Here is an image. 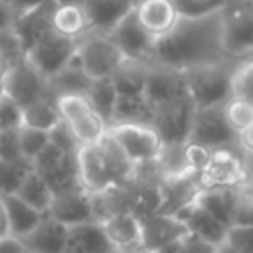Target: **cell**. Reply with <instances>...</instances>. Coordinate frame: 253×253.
<instances>
[{
    "instance_id": "54",
    "label": "cell",
    "mask_w": 253,
    "mask_h": 253,
    "mask_svg": "<svg viewBox=\"0 0 253 253\" xmlns=\"http://www.w3.org/2000/svg\"><path fill=\"white\" fill-rule=\"evenodd\" d=\"M130 253H154V251H148V249H136V251H130Z\"/></svg>"
},
{
    "instance_id": "29",
    "label": "cell",
    "mask_w": 253,
    "mask_h": 253,
    "mask_svg": "<svg viewBox=\"0 0 253 253\" xmlns=\"http://www.w3.org/2000/svg\"><path fill=\"white\" fill-rule=\"evenodd\" d=\"M4 202H6V210H8V219H10L12 235L18 237V239L24 237V235H28L42 221V217H43L42 211H38L30 204H26L16 194L4 196Z\"/></svg>"
},
{
    "instance_id": "28",
    "label": "cell",
    "mask_w": 253,
    "mask_h": 253,
    "mask_svg": "<svg viewBox=\"0 0 253 253\" xmlns=\"http://www.w3.org/2000/svg\"><path fill=\"white\" fill-rule=\"evenodd\" d=\"M154 121V105L148 101L144 93L119 95L113 125L117 123H132V125H152Z\"/></svg>"
},
{
    "instance_id": "53",
    "label": "cell",
    "mask_w": 253,
    "mask_h": 253,
    "mask_svg": "<svg viewBox=\"0 0 253 253\" xmlns=\"http://www.w3.org/2000/svg\"><path fill=\"white\" fill-rule=\"evenodd\" d=\"M75 2H83V0H57V4H75Z\"/></svg>"
},
{
    "instance_id": "30",
    "label": "cell",
    "mask_w": 253,
    "mask_h": 253,
    "mask_svg": "<svg viewBox=\"0 0 253 253\" xmlns=\"http://www.w3.org/2000/svg\"><path fill=\"white\" fill-rule=\"evenodd\" d=\"M16 196L22 198V200H24L26 204H30L32 208H36L38 211H42L43 215L49 211L51 202H53V198H55L51 186H49V184L43 180V176L38 174L34 168H32V172L24 178V182L20 184Z\"/></svg>"
},
{
    "instance_id": "13",
    "label": "cell",
    "mask_w": 253,
    "mask_h": 253,
    "mask_svg": "<svg viewBox=\"0 0 253 253\" xmlns=\"http://www.w3.org/2000/svg\"><path fill=\"white\" fill-rule=\"evenodd\" d=\"M77 164H79L81 188L85 192H89L91 196L103 194L117 186V176H115L113 164H111L105 148L101 146V142L81 146L77 152Z\"/></svg>"
},
{
    "instance_id": "36",
    "label": "cell",
    "mask_w": 253,
    "mask_h": 253,
    "mask_svg": "<svg viewBox=\"0 0 253 253\" xmlns=\"http://www.w3.org/2000/svg\"><path fill=\"white\" fill-rule=\"evenodd\" d=\"M231 97L253 105V57L237 61L231 77Z\"/></svg>"
},
{
    "instance_id": "43",
    "label": "cell",
    "mask_w": 253,
    "mask_h": 253,
    "mask_svg": "<svg viewBox=\"0 0 253 253\" xmlns=\"http://www.w3.org/2000/svg\"><path fill=\"white\" fill-rule=\"evenodd\" d=\"M233 225H253V192L251 190L239 192V202H237Z\"/></svg>"
},
{
    "instance_id": "16",
    "label": "cell",
    "mask_w": 253,
    "mask_h": 253,
    "mask_svg": "<svg viewBox=\"0 0 253 253\" xmlns=\"http://www.w3.org/2000/svg\"><path fill=\"white\" fill-rule=\"evenodd\" d=\"M140 225H142V247L148 251H158L160 247L184 239L188 235V227L178 215H170L162 211L140 217Z\"/></svg>"
},
{
    "instance_id": "31",
    "label": "cell",
    "mask_w": 253,
    "mask_h": 253,
    "mask_svg": "<svg viewBox=\"0 0 253 253\" xmlns=\"http://www.w3.org/2000/svg\"><path fill=\"white\" fill-rule=\"evenodd\" d=\"M146 75H148V63L126 59L113 73L111 79H113L119 95H132V93H144Z\"/></svg>"
},
{
    "instance_id": "11",
    "label": "cell",
    "mask_w": 253,
    "mask_h": 253,
    "mask_svg": "<svg viewBox=\"0 0 253 253\" xmlns=\"http://www.w3.org/2000/svg\"><path fill=\"white\" fill-rule=\"evenodd\" d=\"M2 85L4 93L24 109L43 99H55L49 89V79H45L26 57L10 67Z\"/></svg>"
},
{
    "instance_id": "47",
    "label": "cell",
    "mask_w": 253,
    "mask_h": 253,
    "mask_svg": "<svg viewBox=\"0 0 253 253\" xmlns=\"http://www.w3.org/2000/svg\"><path fill=\"white\" fill-rule=\"evenodd\" d=\"M0 253H26V249L18 237L10 235V237L0 239Z\"/></svg>"
},
{
    "instance_id": "41",
    "label": "cell",
    "mask_w": 253,
    "mask_h": 253,
    "mask_svg": "<svg viewBox=\"0 0 253 253\" xmlns=\"http://www.w3.org/2000/svg\"><path fill=\"white\" fill-rule=\"evenodd\" d=\"M49 138H51V142L55 146H59V148H63L67 152H79V148H81V142L77 140V136L71 132V128L63 121L49 132Z\"/></svg>"
},
{
    "instance_id": "3",
    "label": "cell",
    "mask_w": 253,
    "mask_h": 253,
    "mask_svg": "<svg viewBox=\"0 0 253 253\" xmlns=\"http://www.w3.org/2000/svg\"><path fill=\"white\" fill-rule=\"evenodd\" d=\"M219 18L227 57L233 61L249 57L253 53V0H227Z\"/></svg>"
},
{
    "instance_id": "34",
    "label": "cell",
    "mask_w": 253,
    "mask_h": 253,
    "mask_svg": "<svg viewBox=\"0 0 253 253\" xmlns=\"http://www.w3.org/2000/svg\"><path fill=\"white\" fill-rule=\"evenodd\" d=\"M34 164L30 160H2L0 158V196L16 194L24 178L32 172Z\"/></svg>"
},
{
    "instance_id": "38",
    "label": "cell",
    "mask_w": 253,
    "mask_h": 253,
    "mask_svg": "<svg viewBox=\"0 0 253 253\" xmlns=\"http://www.w3.org/2000/svg\"><path fill=\"white\" fill-rule=\"evenodd\" d=\"M225 117H227L229 125L233 126V130L239 134L241 130H245L247 126L253 125V105L231 97L225 103Z\"/></svg>"
},
{
    "instance_id": "55",
    "label": "cell",
    "mask_w": 253,
    "mask_h": 253,
    "mask_svg": "<svg viewBox=\"0 0 253 253\" xmlns=\"http://www.w3.org/2000/svg\"><path fill=\"white\" fill-rule=\"evenodd\" d=\"M4 95V85H2V81H0V97Z\"/></svg>"
},
{
    "instance_id": "14",
    "label": "cell",
    "mask_w": 253,
    "mask_h": 253,
    "mask_svg": "<svg viewBox=\"0 0 253 253\" xmlns=\"http://www.w3.org/2000/svg\"><path fill=\"white\" fill-rule=\"evenodd\" d=\"M113 38V42L121 47V51L125 53L126 59H134V61H142L148 63L152 47L156 38L140 24L136 10L128 12L109 34Z\"/></svg>"
},
{
    "instance_id": "23",
    "label": "cell",
    "mask_w": 253,
    "mask_h": 253,
    "mask_svg": "<svg viewBox=\"0 0 253 253\" xmlns=\"http://www.w3.org/2000/svg\"><path fill=\"white\" fill-rule=\"evenodd\" d=\"M136 16L140 24L158 40L168 34L180 20V14L172 0H142L136 4Z\"/></svg>"
},
{
    "instance_id": "44",
    "label": "cell",
    "mask_w": 253,
    "mask_h": 253,
    "mask_svg": "<svg viewBox=\"0 0 253 253\" xmlns=\"http://www.w3.org/2000/svg\"><path fill=\"white\" fill-rule=\"evenodd\" d=\"M184 245H186V253H217L219 245H213L198 235H192L188 233L184 237Z\"/></svg>"
},
{
    "instance_id": "2",
    "label": "cell",
    "mask_w": 253,
    "mask_h": 253,
    "mask_svg": "<svg viewBox=\"0 0 253 253\" xmlns=\"http://www.w3.org/2000/svg\"><path fill=\"white\" fill-rule=\"evenodd\" d=\"M237 61L202 65L184 71L186 89L198 109L225 105L231 99V77Z\"/></svg>"
},
{
    "instance_id": "22",
    "label": "cell",
    "mask_w": 253,
    "mask_h": 253,
    "mask_svg": "<svg viewBox=\"0 0 253 253\" xmlns=\"http://www.w3.org/2000/svg\"><path fill=\"white\" fill-rule=\"evenodd\" d=\"M55 6H57V0H47L40 8L30 10V12L16 18L14 32L20 38V42L24 45V51H28L36 42H40L45 34H49L53 30L51 18H53Z\"/></svg>"
},
{
    "instance_id": "51",
    "label": "cell",
    "mask_w": 253,
    "mask_h": 253,
    "mask_svg": "<svg viewBox=\"0 0 253 253\" xmlns=\"http://www.w3.org/2000/svg\"><path fill=\"white\" fill-rule=\"evenodd\" d=\"M10 67H12V63L0 53V81H4V77H6V73L10 71Z\"/></svg>"
},
{
    "instance_id": "1",
    "label": "cell",
    "mask_w": 253,
    "mask_h": 253,
    "mask_svg": "<svg viewBox=\"0 0 253 253\" xmlns=\"http://www.w3.org/2000/svg\"><path fill=\"white\" fill-rule=\"evenodd\" d=\"M229 61L219 12L202 18H180L178 24L154 42L148 65H160L174 71H188L202 65Z\"/></svg>"
},
{
    "instance_id": "19",
    "label": "cell",
    "mask_w": 253,
    "mask_h": 253,
    "mask_svg": "<svg viewBox=\"0 0 253 253\" xmlns=\"http://www.w3.org/2000/svg\"><path fill=\"white\" fill-rule=\"evenodd\" d=\"M67 225L51 215H43L42 221L24 237H20L28 253H65Z\"/></svg>"
},
{
    "instance_id": "52",
    "label": "cell",
    "mask_w": 253,
    "mask_h": 253,
    "mask_svg": "<svg viewBox=\"0 0 253 253\" xmlns=\"http://www.w3.org/2000/svg\"><path fill=\"white\" fill-rule=\"evenodd\" d=\"M217 253H243V251H239V249L231 247L229 243H221V245H219V249H217Z\"/></svg>"
},
{
    "instance_id": "58",
    "label": "cell",
    "mask_w": 253,
    "mask_h": 253,
    "mask_svg": "<svg viewBox=\"0 0 253 253\" xmlns=\"http://www.w3.org/2000/svg\"><path fill=\"white\" fill-rule=\"evenodd\" d=\"M26 253H28V251H26Z\"/></svg>"
},
{
    "instance_id": "32",
    "label": "cell",
    "mask_w": 253,
    "mask_h": 253,
    "mask_svg": "<svg viewBox=\"0 0 253 253\" xmlns=\"http://www.w3.org/2000/svg\"><path fill=\"white\" fill-rule=\"evenodd\" d=\"M89 103L93 105V109L105 119V123L111 126L113 125V117H115V107H117V99H119V91L113 83L111 77L107 79H95L89 93H87Z\"/></svg>"
},
{
    "instance_id": "45",
    "label": "cell",
    "mask_w": 253,
    "mask_h": 253,
    "mask_svg": "<svg viewBox=\"0 0 253 253\" xmlns=\"http://www.w3.org/2000/svg\"><path fill=\"white\" fill-rule=\"evenodd\" d=\"M14 22H16V14L10 0H0V32L14 28Z\"/></svg>"
},
{
    "instance_id": "4",
    "label": "cell",
    "mask_w": 253,
    "mask_h": 253,
    "mask_svg": "<svg viewBox=\"0 0 253 253\" xmlns=\"http://www.w3.org/2000/svg\"><path fill=\"white\" fill-rule=\"evenodd\" d=\"M75 57L93 81L113 77V73L126 61L125 53L109 34H101L93 30L77 40Z\"/></svg>"
},
{
    "instance_id": "39",
    "label": "cell",
    "mask_w": 253,
    "mask_h": 253,
    "mask_svg": "<svg viewBox=\"0 0 253 253\" xmlns=\"http://www.w3.org/2000/svg\"><path fill=\"white\" fill-rule=\"evenodd\" d=\"M24 125V107L6 93L0 97V130H16Z\"/></svg>"
},
{
    "instance_id": "24",
    "label": "cell",
    "mask_w": 253,
    "mask_h": 253,
    "mask_svg": "<svg viewBox=\"0 0 253 253\" xmlns=\"http://www.w3.org/2000/svg\"><path fill=\"white\" fill-rule=\"evenodd\" d=\"M91 20V30L111 34V30L136 8L134 0H83L81 2Z\"/></svg>"
},
{
    "instance_id": "10",
    "label": "cell",
    "mask_w": 253,
    "mask_h": 253,
    "mask_svg": "<svg viewBox=\"0 0 253 253\" xmlns=\"http://www.w3.org/2000/svg\"><path fill=\"white\" fill-rule=\"evenodd\" d=\"M75 53H77V40L65 38L55 30H51L26 51V59L45 79H51L71 63Z\"/></svg>"
},
{
    "instance_id": "42",
    "label": "cell",
    "mask_w": 253,
    "mask_h": 253,
    "mask_svg": "<svg viewBox=\"0 0 253 253\" xmlns=\"http://www.w3.org/2000/svg\"><path fill=\"white\" fill-rule=\"evenodd\" d=\"M0 158L2 160H22L24 158L20 152L18 128L16 130H0Z\"/></svg>"
},
{
    "instance_id": "17",
    "label": "cell",
    "mask_w": 253,
    "mask_h": 253,
    "mask_svg": "<svg viewBox=\"0 0 253 253\" xmlns=\"http://www.w3.org/2000/svg\"><path fill=\"white\" fill-rule=\"evenodd\" d=\"M101 223H103V229L117 253H130L136 249H144L140 217L134 215L132 211L113 213V215L105 217Z\"/></svg>"
},
{
    "instance_id": "5",
    "label": "cell",
    "mask_w": 253,
    "mask_h": 253,
    "mask_svg": "<svg viewBox=\"0 0 253 253\" xmlns=\"http://www.w3.org/2000/svg\"><path fill=\"white\" fill-rule=\"evenodd\" d=\"M63 123L77 136L81 146L99 144L109 132L105 119L93 109L85 95H61L55 99Z\"/></svg>"
},
{
    "instance_id": "25",
    "label": "cell",
    "mask_w": 253,
    "mask_h": 253,
    "mask_svg": "<svg viewBox=\"0 0 253 253\" xmlns=\"http://www.w3.org/2000/svg\"><path fill=\"white\" fill-rule=\"evenodd\" d=\"M239 192V188H202L196 202L206 208L211 215H215L221 223L231 227L235 221Z\"/></svg>"
},
{
    "instance_id": "7",
    "label": "cell",
    "mask_w": 253,
    "mask_h": 253,
    "mask_svg": "<svg viewBox=\"0 0 253 253\" xmlns=\"http://www.w3.org/2000/svg\"><path fill=\"white\" fill-rule=\"evenodd\" d=\"M188 144H196L206 150L239 148L237 132L233 130V126L225 117V105L196 109Z\"/></svg>"
},
{
    "instance_id": "40",
    "label": "cell",
    "mask_w": 253,
    "mask_h": 253,
    "mask_svg": "<svg viewBox=\"0 0 253 253\" xmlns=\"http://www.w3.org/2000/svg\"><path fill=\"white\" fill-rule=\"evenodd\" d=\"M225 243L243 253H253V225H231Z\"/></svg>"
},
{
    "instance_id": "35",
    "label": "cell",
    "mask_w": 253,
    "mask_h": 253,
    "mask_svg": "<svg viewBox=\"0 0 253 253\" xmlns=\"http://www.w3.org/2000/svg\"><path fill=\"white\" fill-rule=\"evenodd\" d=\"M49 132L42 128H34L28 125H22L18 128V142H20V152L26 160L34 162L47 146H49Z\"/></svg>"
},
{
    "instance_id": "6",
    "label": "cell",
    "mask_w": 253,
    "mask_h": 253,
    "mask_svg": "<svg viewBox=\"0 0 253 253\" xmlns=\"http://www.w3.org/2000/svg\"><path fill=\"white\" fill-rule=\"evenodd\" d=\"M109 134L134 166L158 162V158L162 156L164 142L152 125L117 123L109 126Z\"/></svg>"
},
{
    "instance_id": "8",
    "label": "cell",
    "mask_w": 253,
    "mask_h": 253,
    "mask_svg": "<svg viewBox=\"0 0 253 253\" xmlns=\"http://www.w3.org/2000/svg\"><path fill=\"white\" fill-rule=\"evenodd\" d=\"M196 105L190 99V95H184L180 99H174L170 103L154 107V121L152 126L160 134L164 146H184L188 144L194 117H196Z\"/></svg>"
},
{
    "instance_id": "18",
    "label": "cell",
    "mask_w": 253,
    "mask_h": 253,
    "mask_svg": "<svg viewBox=\"0 0 253 253\" xmlns=\"http://www.w3.org/2000/svg\"><path fill=\"white\" fill-rule=\"evenodd\" d=\"M144 95L154 107L188 95L184 73L168 67H160V65H148Z\"/></svg>"
},
{
    "instance_id": "20",
    "label": "cell",
    "mask_w": 253,
    "mask_h": 253,
    "mask_svg": "<svg viewBox=\"0 0 253 253\" xmlns=\"http://www.w3.org/2000/svg\"><path fill=\"white\" fill-rule=\"evenodd\" d=\"M65 253H117L101 221L69 225Z\"/></svg>"
},
{
    "instance_id": "48",
    "label": "cell",
    "mask_w": 253,
    "mask_h": 253,
    "mask_svg": "<svg viewBox=\"0 0 253 253\" xmlns=\"http://www.w3.org/2000/svg\"><path fill=\"white\" fill-rule=\"evenodd\" d=\"M237 142H239L241 152H245V154H253V125L247 126L245 130H241V132L237 134Z\"/></svg>"
},
{
    "instance_id": "37",
    "label": "cell",
    "mask_w": 253,
    "mask_h": 253,
    "mask_svg": "<svg viewBox=\"0 0 253 253\" xmlns=\"http://www.w3.org/2000/svg\"><path fill=\"white\" fill-rule=\"evenodd\" d=\"M180 18H202L215 14L227 0H172Z\"/></svg>"
},
{
    "instance_id": "46",
    "label": "cell",
    "mask_w": 253,
    "mask_h": 253,
    "mask_svg": "<svg viewBox=\"0 0 253 253\" xmlns=\"http://www.w3.org/2000/svg\"><path fill=\"white\" fill-rule=\"evenodd\" d=\"M47 0H10V4H12V8H14V14H16V18L18 16H22V14H26V12H30V10H36V8H40L42 4H45Z\"/></svg>"
},
{
    "instance_id": "33",
    "label": "cell",
    "mask_w": 253,
    "mask_h": 253,
    "mask_svg": "<svg viewBox=\"0 0 253 253\" xmlns=\"http://www.w3.org/2000/svg\"><path fill=\"white\" fill-rule=\"evenodd\" d=\"M61 121L63 119L59 115L55 99H43V101H38L24 109V125L34 126V128L51 132Z\"/></svg>"
},
{
    "instance_id": "26",
    "label": "cell",
    "mask_w": 253,
    "mask_h": 253,
    "mask_svg": "<svg viewBox=\"0 0 253 253\" xmlns=\"http://www.w3.org/2000/svg\"><path fill=\"white\" fill-rule=\"evenodd\" d=\"M51 26L57 34L71 38V40H79L85 34L91 32V20L87 16V10L81 2L75 4H57L53 10V18H51Z\"/></svg>"
},
{
    "instance_id": "12",
    "label": "cell",
    "mask_w": 253,
    "mask_h": 253,
    "mask_svg": "<svg viewBox=\"0 0 253 253\" xmlns=\"http://www.w3.org/2000/svg\"><path fill=\"white\" fill-rule=\"evenodd\" d=\"M200 182L202 188H241L245 184V158L241 148L211 150Z\"/></svg>"
},
{
    "instance_id": "15",
    "label": "cell",
    "mask_w": 253,
    "mask_h": 253,
    "mask_svg": "<svg viewBox=\"0 0 253 253\" xmlns=\"http://www.w3.org/2000/svg\"><path fill=\"white\" fill-rule=\"evenodd\" d=\"M47 215L55 217L57 221L65 223L67 227L77 225V223H85V221H97L95 200L83 188L63 192V194H55Z\"/></svg>"
},
{
    "instance_id": "50",
    "label": "cell",
    "mask_w": 253,
    "mask_h": 253,
    "mask_svg": "<svg viewBox=\"0 0 253 253\" xmlns=\"http://www.w3.org/2000/svg\"><path fill=\"white\" fill-rule=\"evenodd\" d=\"M154 253H186V245H184V239H178L174 243H168L164 247H160L158 251Z\"/></svg>"
},
{
    "instance_id": "9",
    "label": "cell",
    "mask_w": 253,
    "mask_h": 253,
    "mask_svg": "<svg viewBox=\"0 0 253 253\" xmlns=\"http://www.w3.org/2000/svg\"><path fill=\"white\" fill-rule=\"evenodd\" d=\"M34 170L43 176L53 194H63L81 188L77 152H67L49 140V146L32 162Z\"/></svg>"
},
{
    "instance_id": "56",
    "label": "cell",
    "mask_w": 253,
    "mask_h": 253,
    "mask_svg": "<svg viewBox=\"0 0 253 253\" xmlns=\"http://www.w3.org/2000/svg\"><path fill=\"white\" fill-rule=\"evenodd\" d=\"M134 2H136V4H138V2H142V0H134Z\"/></svg>"
},
{
    "instance_id": "49",
    "label": "cell",
    "mask_w": 253,
    "mask_h": 253,
    "mask_svg": "<svg viewBox=\"0 0 253 253\" xmlns=\"http://www.w3.org/2000/svg\"><path fill=\"white\" fill-rule=\"evenodd\" d=\"M12 229H10V219H8V210H6V202L4 196H0V239L10 237Z\"/></svg>"
},
{
    "instance_id": "21",
    "label": "cell",
    "mask_w": 253,
    "mask_h": 253,
    "mask_svg": "<svg viewBox=\"0 0 253 253\" xmlns=\"http://www.w3.org/2000/svg\"><path fill=\"white\" fill-rule=\"evenodd\" d=\"M178 217L186 223L188 233L198 235V237H202V239H206V241H210L213 245H221L227 239L229 227L225 223H221L215 215H211L206 208H202L198 202L186 206L178 213Z\"/></svg>"
},
{
    "instance_id": "27",
    "label": "cell",
    "mask_w": 253,
    "mask_h": 253,
    "mask_svg": "<svg viewBox=\"0 0 253 253\" xmlns=\"http://www.w3.org/2000/svg\"><path fill=\"white\" fill-rule=\"evenodd\" d=\"M91 85H93V79L85 73L77 57H73L67 67H63L57 75L49 79V89L55 99L61 95H85L87 97Z\"/></svg>"
},
{
    "instance_id": "57",
    "label": "cell",
    "mask_w": 253,
    "mask_h": 253,
    "mask_svg": "<svg viewBox=\"0 0 253 253\" xmlns=\"http://www.w3.org/2000/svg\"><path fill=\"white\" fill-rule=\"evenodd\" d=\"M249 57H253V53H251V55H249Z\"/></svg>"
}]
</instances>
